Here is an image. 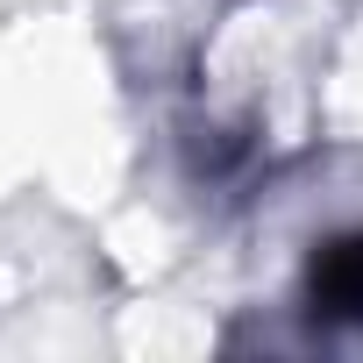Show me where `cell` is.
<instances>
[{"label": "cell", "instance_id": "6da1fadb", "mask_svg": "<svg viewBox=\"0 0 363 363\" xmlns=\"http://www.w3.org/2000/svg\"><path fill=\"white\" fill-rule=\"evenodd\" d=\"M306 306L335 328H363V228L313 242L306 257Z\"/></svg>", "mask_w": 363, "mask_h": 363}]
</instances>
